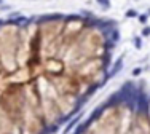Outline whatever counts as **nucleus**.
<instances>
[{"mask_svg": "<svg viewBox=\"0 0 150 134\" xmlns=\"http://www.w3.org/2000/svg\"><path fill=\"white\" fill-rule=\"evenodd\" d=\"M69 134H150V89L126 81Z\"/></svg>", "mask_w": 150, "mask_h": 134, "instance_id": "obj_2", "label": "nucleus"}, {"mask_svg": "<svg viewBox=\"0 0 150 134\" xmlns=\"http://www.w3.org/2000/svg\"><path fill=\"white\" fill-rule=\"evenodd\" d=\"M97 2H99L102 7H109V0H97Z\"/></svg>", "mask_w": 150, "mask_h": 134, "instance_id": "obj_3", "label": "nucleus"}, {"mask_svg": "<svg viewBox=\"0 0 150 134\" xmlns=\"http://www.w3.org/2000/svg\"><path fill=\"white\" fill-rule=\"evenodd\" d=\"M0 19V134H54L110 77L115 21L53 13Z\"/></svg>", "mask_w": 150, "mask_h": 134, "instance_id": "obj_1", "label": "nucleus"}]
</instances>
